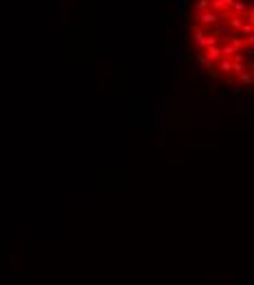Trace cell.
Here are the masks:
<instances>
[{
  "instance_id": "6da1fadb",
  "label": "cell",
  "mask_w": 254,
  "mask_h": 285,
  "mask_svg": "<svg viewBox=\"0 0 254 285\" xmlns=\"http://www.w3.org/2000/svg\"><path fill=\"white\" fill-rule=\"evenodd\" d=\"M182 31L187 53L215 83L239 90L252 86V0H187Z\"/></svg>"
}]
</instances>
